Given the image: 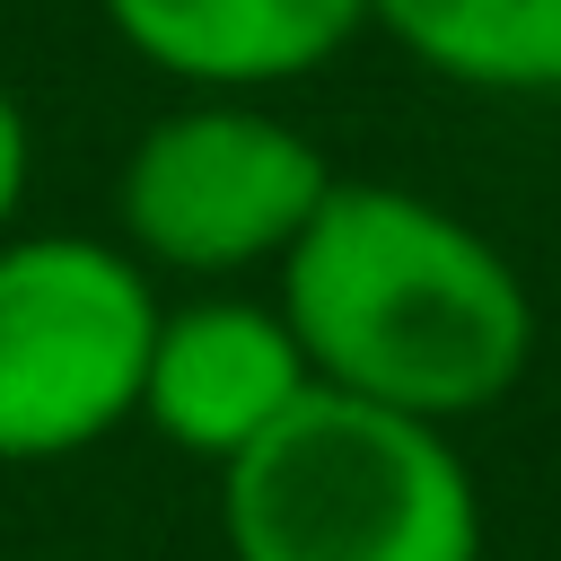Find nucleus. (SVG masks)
Here are the masks:
<instances>
[{
	"label": "nucleus",
	"instance_id": "2",
	"mask_svg": "<svg viewBox=\"0 0 561 561\" xmlns=\"http://www.w3.org/2000/svg\"><path fill=\"white\" fill-rule=\"evenodd\" d=\"M228 561H482V491L447 430L316 386L219 465Z\"/></svg>",
	"mask_w": 561,
	"mask_h": 561
},
{
	"label": "nucleus",
	"instance_id": "4",
	"mask_svg": "<svg viewBox=\"0 0 561 561\" xmlns=\"http://www.w3.org/2000/svg\"><path fill=\"white\" fill-rule=\"evenodd\" d=\"M324 193L333 158L316 149V131L272 114L263 96H193L131 140L114 219L140 272L237 280L263 263L280 272Z\"/></svg>",
	"mask_w": 561,
	"mask_h": 561
},
{
	"label": "nucleus",
	"instance_id": "8",
	"mask_svg": "<svg viewBox=\"0 0 561 561\" xmlns=\"http://www.w3.org/2000/svg\"><path fill=\"white\" fill-rule=\"evenodd\" d=\"M26 175H35V123H26V105L0 88V237H9L18 210H26Z\"/></svg>",
	"mask_w": 561,
	"mask_h": 561
},
{
	"label": "nucleus",
	"instance_id": "1",
	"mask_svg": "<svg viewBox=\"0 0 561 561\" xmlns=\"http://www.w3.org/2000/svg\"><path fill=\"white\" fill-rule=\"evenodd\" d=\"M272 307L289 316L316 386L430 430L508 403L535 368V289L508 245L377 175H333L280 254Z\"/></svg>",
	"mask_w": 561,
	"mask_h": 561
},
{
	"label": "nucleus",
	"instance_id": "3",
	"mask_svg": "<svg viewBox=\"0 0 561 561\" xmlns=\"http://www.w3.org/2000/svg\"><path fill=\"white\" fill-rule=\"evenodd\" d=\"M149 272L79 228L0 237V465H61L140 421Z\"/></svg>",
	"mask_w": 561,
	"mask_h": 561
},
{
	"label": "nucleus",
	"instance_id": "7",
	"mask_svg": "<svg viewBox=\"0 0 561 561\" xmlns=\"http://www.w3.org/2000/svg\"><path fill=\"white\" fill-rule=\"evenodd\" d=\"M421 70L482 96H561V0H368Z\"/></svg>",
	"mask_w": 561,
	"mask_h": 561
},
{
	"label": "nucleus",
	"instance_id": "5",
	"mask_svg": "<svg viewBox=\"0 0 561 561\" xmlns=\"http://www.w3.org/2000/svg\"><path fill=\"white\" fill-rule=\"evenodd\" d=\"M316 394V368L272 298L202 289L184 307H158L149 368H140V421L210 465H237L254 438H272Z\"/></svg>",
	"mask_w": 561,
	"mask_h": 561
},
{
	"label": "nucleus",
	"instance_id": "6",
	"mask_svg": "<svg viewBox=\"0 0 561 561\" xmlns=\"http://www.w3.org/2000/svg\"><path fill=\"white\" fill-rule=\"evenodd\" d=\"M114 44L193 96H272L368 35V0H96Z\"/></svg>",
	"mask_w": 561,
	"mask_h": 561
}]
</instances>
